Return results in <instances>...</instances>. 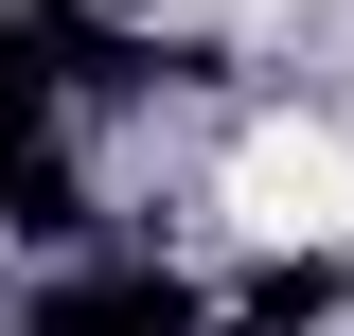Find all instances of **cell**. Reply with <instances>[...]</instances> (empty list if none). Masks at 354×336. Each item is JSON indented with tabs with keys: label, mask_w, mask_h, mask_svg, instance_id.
I'll list each match as a JSON object with an SVG mask.
<instances>
[{
	"label": "cell",
	"mask_w": 354,
	"mask_h": 336,
	"mask_svg": "<svg viewBox=\"0 0 354 336\" xmlns=\"http://www.w3.org/2000/svg\"><path fill=\"white\" fill-rule=\"evenodd\" d=\"M213 212L248 230V248H354V124H319V106H266V124L230 142Z\"/></svg>",
	"instance_id": "6da1fadb"
}]
</instances>
